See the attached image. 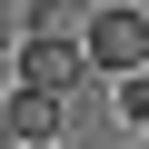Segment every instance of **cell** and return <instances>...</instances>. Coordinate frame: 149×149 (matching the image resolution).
Here are the masks:
<instances>
[{
  "label": "cell",
  "mask_w": 149,
  "mask_h": 149,
  "mask_svg": "<svg viewBox=\"0 0 149 149\" xmlns=\"http://www.w3.org/2000/svg\"><path fill=\"white\" fill-rule=\"evenodd\" d=\"M30 149H60V139H30Z\"/></svg>",
  "instance_id": "6"
},
{
  "label": "cell",
  "mask_w": 149,
  "mask_h": 149,
  "mask_svg": "<svg viewBox=\"0 0 149 149\" xmlns=\"http://www.w3.org/2000/svg\"><path fill=\"white\" fill-rule=\"evenodd\" d=\"M60 119H70V100H50V90H20V80H10V100H0V129H10L20 149H30V139H60Z\"/></svg>",
  "instance_id": "3"
},
{
  "label": "cell",
  "mask_w": 149,
  "mask_h": 149,
  "mask_svg": "<svg viewBox=\"0 0 149 149\" xmlns=\"http://www.w3.org/2000/svg\"><path fill=\"white\" fill-rule=\"evenodd\" d=\"M80 50L100 80H129V70H149V10L139 0H100V10L80 20Z\"/></svg>",
  "instance_id": "1"
},
{
  "label": "cell",
  "mask_w": 149,
  "mask_h": 149,
  "mask_svg": "<svg viewBox=\"0 0 149 149\" xmlns=\"http://www.w3.org/2000/svg\"><path fill=\"white\" fill-rule=\"evenodd\" d=\"M0 149H20V139H10V129H0Z\"/></svg>",
  "instance_id": "5"
},
{
  "label": "cell",
  "mask_w": 149,
  "mask_h": 149,
  "mask_svg": "<svg viewBox=\"0 0 149 149\" xmlns=\"http://www.w3.org/2000/svg\"><path fill=\"white\" fill-rule=\"evenodd\" d=\"M20 90H50V100H80V90H100V70H90L80 30H30V40H20Z\"/></svg>",
  "instance_id": "2"
},
{
  "label": "cell",
  "mask_w": 149,
  "mask_h": 149,
  "mask_svg": "<svg viewBox=\"0 0 149 149\" xmlns=\"http://www.w3.org/2000/svg\"><path fill=\"white\" fill-rule=\"evenodd\" d=\"M109 100H119V119H139V129H149V70H129V80H119Z\"/></svg>",
  "instance_id": "4"
}]
</instances>
